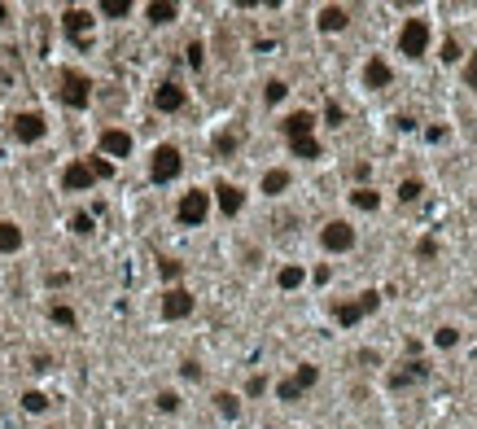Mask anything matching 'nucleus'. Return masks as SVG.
<instances>
[{"label":"nucleus","instance_id":"nucleus-19","mask_svg":"<svg viewBox=\"0 0 477 429\" xmlns=\"http://www.w3.org/2000/svg\"><path fill=\"white\" fill-rule=\"evenodd\" d=\"M346 27V9L342 5H324L320 9V31H342Z\"/></svg>","mask_w":477,"mask_h":429},{"label":"nucleus","instance_id":"nucleus-17","mask_svg":"<svg viewBox=\"0 0 477 429\" xmlns=\"http://www.w3.org/2000/svg\"><path fill=\"white\" fill-rule=\"evenodd\" d=\"M364 84H368V88H386V84H390V66H386L381 57H372V61H368Z\"/></svg>","mask_w":477,"mask_h":429},{"label":"nucleus","instance_id":"nucleus-26","mask_svg":"<svg viewBox=\"0 0 477 429\" xmlns=\"http://www.w3.org/2000/svg\"><path fill=\"white\" fill-rule=\"evenodd\" d=\"M22 407H27V412H44V407H48V399H44L40 390H27V394H22Z\"/></svg>","mask_w":477,"mask_h":429},{"label":"nucleus","instance_id":"nucleus-5","mask_svg":"<svg viewBox=\"0 0 477 429\" xmlns=\"http://www.w3.org/2000/svg\"><path fill=\"white\" fill-rule=\"evenodd\" d=\"M320 241H324V250H333V254H346L351 245H355V228L351 224H342V219H333L320 233Z\"/></svg>","mask_w":477,"mask_h":429},{"label":"nucleus","instance_id":"nucleus-35","mask_svg":"<svg viewBox=\"0 0 477 429\" xmlns=\"http://www.w3.org/2000/svg\"><path fill=\"white\" fill-rule=\"evenodd\" d=\"M179 272H184V268H179V263H175V259H162V276H167V280H175Z\"/></svg>","mask_w":477,"mask_h":429},{"label":"nucleus","instance_id":"nucleus-18","mask_svg":"<svg viewBox=\"0 0 477 429\" xmlns=\"http://www.w3.org/2000/svg\"><path fill=\"white\" fill-rule=\"evenodd\" d=\"M145 13H149V22H154V27H167V22H175V13H179V9L171 5V0H154V5L145 9Z\"/></svg>","mask_w":477,"mask_h":429},{"label":"nucleus","instance_id":"nucleus-21","mask_svg":"<svg viewBox=\"0 0 477 429\" xmlns=\"http://www.w3.org/2000/svg\"><path fill=\"white\" fill-rule=\"evenodd\" d=\"M289 189V171H281V167H276V171H267V175H263V193H285Z\"/></svg>","mask_w":477,"mask_h":429},{"label":"nucleus","instance_id":"nucleus-27","mask_svg":"<svg viewBox=\"0 0 477 429\" xmlns=\"http://www.w3.org/2000/svg\"><path fill=\"white\" fill-rule=\"evenodd\" d=\"M420 193H425V189H420V180H403V184H399V197H403V202H416Z\"/></svg>","mask_w":477,"mask_h":429},{"label":"nucleus","instance_id":"nucleus-15","mask_svg":"<svg viewBox=\"0 0 477 429\" xmlns=\"http://www.w3.org/2000/svg\"><path fill=\"white\" fill-rule=\"evenodd\" d=\"M416 381H425V364H407L399 372H390V386L394 390H407V386H416Z\"/></svg>","mask_w":477,"mask_h":429},{"label":"nucleus","instance_id":"nucleus-24","mask_svg":"<svg viewBox=\"0 0 477 429\" xmlns=\"http://www.w3.org/2000/svg\"><path fill=\"white\" fill-rule=\"evenodd\" d=\"M127 9H131V0H101L105 18H127Z\"/></svg>","mask_w":477,"mask_h":429},{"label":"nucleus","instance_id":"nucleus-32","mask_svg":"<svg viewBox=\"0 0 477 429\" xmlns=\"http://www.w3.org/2000/svg\"><path fill=\"white\" fill-rule=\"evenodd\" d=\"M53 324H66V328H71V324H75V311H71V307H53Z\"/></svg>","mask_w":477,"mask_h":429},{"label":"nucleus","instance_id":"nucleus-37","mask_svg":"<svg viewBox=\"0 0 477 429\" xmlns=\"http://www.w3.org/2000/svg\"><path fill=\"white\" fill-rule=\"evenodd\" d=\"M455 57H460V44L447 40V44H442V61H455Z\"/></svg>","mask_w":477,"mask_h":429},{"label":"nucleus","instance_id":"nucleus-4","mask_svg":"<svg viewBox=\"0 0 477 429\" xmlns=\"http://www.w3.org/2000/svg\"><path fill=\"white\" fill-rule=\"evenodd\" d=\"M88 96H92V84H88V75L61 71V101H66V106H71V110H84V106H88Z\"/></svg>","mask_w":477,"mask_h":429},{"label":"nucleus","instance_id":"nucleus-30","mask_svg":"<svg viewBox=\"0 0 477 429\" xmlns=\"http://www.w3.org/2000/svg\"><path fill=\"white\" fill-rule=\"evenodd\" d=\"M71 228H75L79 237H88V233H92V214H75V219H71Z\"/></svg>","mask_w":477,"mask_h":429},{"label":"nucleus","instance_id":"nucleus-3","mask_svg":"<svg viewBox=\"0 0 477 429\" xmlns=\"http://www.w3.org/2000/svg\"><path fill=\"white\" fill-rule=\"evenodd\" d=\"M179 167H184V158H179L175 145H158L154 150V162H149V175L158 180V184H167V180L179 175Z\"/></svg>","mask_w":477,"mask_h":429},{"label":"nucleus","instance_id":"nucleus-8","mask_svg":"<svg viewBox=\"0 0 477 429\" xmlns=\"http://www.w3.org/2000/svg\"><path fill=\"white\" fill-rule=\"evenodd\" d=\"M162 316H167V320L193 316V293L189 289H167V293H162Z\"/></svg>","mask_w":477,"mask_h":429},{"label":"nucleus","instance_id":"nucleus-22","mask_svg":"<svg viewBox=\"0 0 477 429\" xmlns=\"http://www.w3.org/2000/svg\"><path fill=\"white\" fill-rule=\"evenodd\" d=\"M351 202H355L359 210H376V206H381V197H376L372 189H355V193H351Z\"/></svg>","mask_w":477,"mask_h":429},{"label":"nucleus","instance_id":"nucleus-2","mask_svg":"<svg viewBox=\"0 0 477 429\" xmlns=\"http://www.w3.org/2000/svg\"><path fill=\"white\" fill-rule=\"evenodd\" d=\"M376 303H381L376 293H359L355 303H337V307H333V320H337L342 328H351V324H359L364 316H372V311H376Z\"/></svg>","mask_w":477,"mask_h":429},{"label":"nucleus","instance_id":"nucleus-9","mask_svg":"<svg viewBox=\"0 0 477 429\" xmlns=\"http://www.w3.org/2000/svg\"><path fill=\"white\" fill-rule=\"evenodd\" d=\"M61 27H66V36H71L75 44H88V31H92V13H88V9H66Z\"/></svg>","mask_w":477,"mask_h":429},{"label":"nucleus","instance_id":"nucleus-29","mask_svg":"<svg viewBox=\"0 0 477 429\" xmlns=\"http://www.w3.org/2000/svg\"><path fill=\"white\" fill-rule=\"evenodd\" d=\"M215 150H219V154H233V150H237V131H223V136L215 140Z\"/></svg>","mask_w":477,"mask_h":429},{"label":"nucleus","instance_id":"nucleus-40","mask_svg":"<svg viewBox=\"0 0 477 429\" xmlns=\"http://www.w3.org/2000/svg\"><path fill=\"white\" fill-rule=\"evenodd\" d=\"M179 372H184V377H189V381H197V377H202V368H197V364H193V359H189V364H184V368H179Z\"/></svg>","mask_w":477,"mask_h":429},{"label":"nucleus","instance_id":"nucleus-25","mask_svg":"<svg viewBox=\"0 0 477 429\" xmlns=\"http://www.w3.org/2000/svg\"><path fill=\"white\" fill-rule=\"evenodd\" d=\"M276 280H281V289H298L302 285V268H281Z\"/></svg>","mask_w":477,"mask_h":429},{"label":"nucleus","instance_id":"nucleus-20","mask_svg":"<svg viewBox=\"0 0 477 429\" xmlns=\"http://www.w3.org/2000/svg\"><path fill=\"white\" fill-rule=\"evenodd\" d=\"M18 245H22V228H18V224H0V250L13 254Z\"/></svg>","mask_w":477,"mask_h":429},{"label":"nucleus","instance_id":"nucleus-39","mask_svg":"<svg viewBox=\"0 0 477 429\" xmlns=\"http://www.w3.org/2000/svg\"><path fill=\"white\" fill-rule=\"evenodd\" d=\"M464 84H469V88H477V57L464 66Z\"/></svg>","mask_w":477,"mask_h":429},{"label":"nucleus","instance_id":"nucleus-31","mask_svg":"<svg viewBox=\"0 0 477 429\" xmlns=\"http://www.w3.org/2000/svg\"><path fill=\"white\" fill-rule=\"evenodd\" d=\"M88 167H92V175H96V180H105V175H114V167H110V162H105V158H92V162H88Z\"/></svg>","mask_w":477,"mask_h":429},{"label":"nucleus","instance_id":"nucleus-16","mask_svg":"<svg viewBox=\"0 0 477 429\" xmlns=\"http://www.w3.org/2000/svg\"><path fill=\"white\" fill-rule=\"evenodd\" d=\"M215 193H219V210H223V214H237L241 202H245V193H241L237 184H219Z\"/></svg>","mask_w":477,"mask_h":429},{"label":"nucleus","instance_id":"nucleus-28","mask_svg":"<svg viewBox=\"0 0 477 429\" xmlns=\"http://www.w3.org/2000/svg\"><path fill=\"white\" fill-rule=\"evenodd\" d=\"M215 403H219V412H223V416H228V421H233V416H237V412H241V403L233 399V394H219V399H215Z\"/></svg>","mask_w":477,"mask_h":429},{"label":"nucleus","instance_id":"nucleus-34","mask_svg":"<svg viewBox=\"0 0 477 429\" xmlns=\"http://www.w3.org/2000/svg\"><path fill=\"white\" fill-rule=\"evenodd\" d=\"M206 61V48L202 44H189V66H202Z\"/></svg>","mask_w":477,"mask_h":429},{"label":"nucleus","instance_id":"nucleus-23","mask_svg":"<svg viewBox=\"0 0 477 429\" xmlns=\"http://www.w3.org/2000/svg\"><path fill=\"white\" fill-rule=\"evenodd\" d=\"M289 150L298 154V158H320V145L311 140V136H302V140H289Z\"/></svg>","mask_w":477,"mask_h":429},{"label":"nucleus","instance_id":"nucleus-36","mask_svg":"<svg viewBox=\"0 0 477 429\" xmlns=\"http://www.w3.org/2000/svg\"><path fill=\"white\" fill-rule=\"evenodd\" d=\"M455 342H460L455 328H438V346H455Z\"/></svg>","mask_w":477,"mask_h":429},{"label":"nucleus","instance_id":"nucleus-1","mask_svg":"<svg viewBox=\"0 0 477 429\" xmlns=\"http://www.w3.org/2000/svg\"><path fill=\"white\" fill-rule=\"evenodd\" d=\"M425 44H430V22H425V18H407L403 36H399V53L403 57H420Z\"/></svg>","mask_w":477,"mask_h":429},{"label":"nucleus","instance_id":"nucleus-33","mask_svg":"<svg viewBox=\"0 0 477 429\" xmlns=\"http://www.w3.org/2000/svg\"><path fill=\"white\" fill-rule=\"evenodd\" d=\"M285 92H289V88L281 84V79H272V84H267V101L276 106V101H281V96H285Z\"/></svg>","mask_w":477,"mask_h":429},{"label":"nucleus","instance_id":"nucleus-13","mask_svg":"<svg viewBox=\"0 0 477 429\" xmlns=\"http://www.w3.org/2000/svg\"><path fill=\"white\" fill-rule=\"evenodd\" d=\"M154 106H158L162 114H175L179 106H184V88H179V84H162V88L154 92Z\"/></svg>","mask_w":477,"mask_h":429},{"label":"nucleus","instance_id":"nucleus-11","mask_svg":"<svg viewBox=\"0 0 477 429\" xmlns=\"http://www.w3.org/2000/svg\"><path fill=\"white\" fill-rule=\"evenodd\" d=\"M92 167H88V162H71V167H66L61 171V189H71V193H84L88 184H92Z\"/></svg>","mask_w":477,"mask_h":429},{"label":"nucleus","instance_id":"nucleus-38","mask_svg":"<svg viewBox=\"0 0 477 429\" xmlns=\"http://www.w3.org/2000/svg\"><path fill=\"white\" fill-rule=\"evenodd\" d=\"M158 407H162V412H175L179 399H175V394H158Z\"/></svg>","mask_w":477,"mask_h":429},{"label":"nucleus","instance_id":"nucleus-12","mask_svg":"<svg viewBox=\"0 0 477 429\" xmlns=\"http://www.w3.org/2000/svg\"><path fill=\"white\" fill-rule=\"evenodd\" d=\"M101 154L127 158V154H131V136H127V131H119V127H105V131H101Z\"/></svg>","mask_w":477,"mask_h":429},{"label":"nucleus","instance_id":"nucleus-6","mask_svg":"<svg viewBox=\"0 0 477 429\" xmlns=\"http://www.w3.org/2000/svg\"><path fill=\"white\" fill-rule=\"evenodd\" d=\"M316 377H320V368H311V364H302L298 372L289 377V381H281V399H285V403H293V399H298V394H307L311 386H316Z\"/></svg>","mask_w":477,"mask_h":429},{"label":"nucleus","instance_id":"nucleus-7","mask_svg":"<svg viewBox=\"0 0 477 429\" xmlns=\"http://www.w3.org/2000/svg\"><path fill=\"white\" fill-rule=\"evenodd\" d=\"M206 210H210V197L206 193H184L179 197V224H202L206 219Z\"/></svg>","mask_w":477,"mask_h":429},{"label":"nucleus","instance_id":"nucleus-14","mask_svg":"<svg viewBox=\"0 0 477 429\" xmlns=\"http://www.w3.org/2000/svg\"><path fill=\"white\" fill-rule=\"evenodd\" d=\"M281 127H285V136H289V140H302V136H311V127H316V119H311L307 110H298V114H289V119H285Z\"/></svg>","mask_w":477,"mask_h":429},{"label":"nucleus","instance_id":"nucleus-10","mask_svg":"<svg viewBox=\"0 0 477 429\" xmlns=\"http://www.w3.org/2000/svg\"><path fill=\"white\" fill-rule=\"evenodd\" d=\"M13 136H18L22 145H36L40 136H44V119L36 110H27V114H18V119H13Z\"/></svg>","mask_w":477,"mask_h":429},{"label":"nucleus","instance_id":"nucleus-41","mask_svg":"<svg viewBox=\"0 0 477 429\" xmlns=\"http://www.w3.org/2000/svg\"><path fill=\"white\" fill-rule=\"evenodd\" d=\"M0 22H9V9L5 5H0Z\"/></svg>","mask_w":477,"mask_h":429}]
</instances>
